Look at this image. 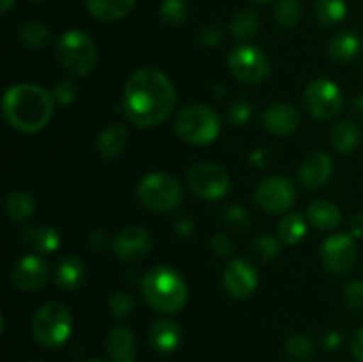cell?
<instances>
[{
	"label": "cell",
	"mask_w": 363,
	"mask_h": 362,
	"mask_svg": "<svg viewBox=\"0 0 363 362\" xmlns=\"http://www.w3.org/2000/svg\"><path fill=\"white\" fill-rule=\"evenodd\" d=\"M55 57L60 66L74 77H85L98 64V48L89 34L67 31L57 39Z\"/></svg>",
	"instance_id": "277c9868"
},
{
	"label": "cell",
	"mask_w": 363,
	"mask_h": 362,
	"mask_svg": "<svg viewBox=\"0 0 363 362\" xmlns=\"http://www.w3.org/2000/svg\"><path fill=\"white\" fill-rule=\"evenodd\" d=\"M279 238L286 245H296L307 234V222L300 213H287L279 224Z\"/></svg>",
	"instance_id": "4dcf8cb0"
},
{
	"label": "cell",
	"mask_w": 363,
	"mask_h": 362,
	"mask_svg": "<svg viewBox=\"0 0 363 362\" xmlns=\"http://www.w3.org/2000/svg\"><path fill=\"white\" fill-rule=\"evenodd\" d=\"M254 2H257V4H266V2H269V0H254Z\"/></svg>",
	"instance_id": "f5cc1de1"
},
{
	"label": "cell",
	"mask_w": 363,
	"mask_h": 362,
	"mask_svg": "<svg viewBox=\"0 0 363 362\" xmlns=\"http://www.w3.org/2000/svg\"><path fill=\"white\" fill-rule=\"evenodd\" d=\"M48 263L43 256H23L11 270V283L21 291H35L48 280Z\"/></svg>",
	"instance_id": "5bb4252c"
},
{
	"label": "cell",
	"mask_w": 363,
	"mask_h": 362,
	"mask_svg": "<svg viewBox=\"0 0 363 362\" xmlns=\"http://www.w3.org/2000/svg\"><path fill=\"white\" fill-rule=\"evenodd\" d=\"M149 341H151L152 348L160 353H174L181 346L183 332H181V327L176 322L162 318L156 319L151 325Z\"/></svg>",
	"instance_id": "ac0fdd59"
},
{
	"label": "cell",
	"mask_w": 363,
	"mask_h": 362,
	"mask_svg": "<svg viewBox=\"0 0 363 362\" xmlns=\"http://www.w3.org/2000/svg\"><path fill=\"white\" fill-rule=\"evenodd\" d=\"M52 92L35 84H16L4 94L2 112L11 128L21 133H38L53 116Z\"/></svg>",
	"instance_id": "7a4b0ae2"
},
{
	"label": "cell",
	"mask_w": 363,
	"mask_h": 362,
	"mask_svg": "<svg viewBox=\"0 0 363 362\" xmlns=\"http://www.w3.org/2000/svg\"><path fill=\"white\" fill-rule=\"evenodd\" d=\"M73 318L66 305L60 302H48L35 311L32 318V334L46 348L62 346L71 336Z\"/></svg>",
	"instance_id": "52a82bcc"
},
{
	"label": "cell",
	"mask_w": 363,
	"mask_h": 362,
	"mask_svg": "<svg viewBox=\"0 0 363 362\" xmlns=\"http://www.w3.org/2000/svg\"><path fill=\"white\" fill-rule=\"evenodd\" d=\"M252 160H254L257 165H264L266 160H268V155H266V151H254V155H252Z\"/></svg>",
	"instance_id": "681fc988"
},
{
	"label": "cell",
	"mask_w": 363,
	"mask_h": 362,
	"mask_svg": "<svg viewBox=\"0 0 363 362\" xmlns=\"http://www.w3.org/2000/svg\"><path fill=\"white\" fill-rule=\"evenodd\" d=\"M307 219L308 222L314 227L321 231H332L342 220V213L337 208V204H333L332 201H326V199H318V201L312 202L307 209Z\"/></svg>",
	"instance_id": "cb8c5ba5"
},
{
	"label": "cell",
	"mask_w": 363,
	"mask_h": 362,
	"mask_svg": "<svg viewBox=\"0 0 363 362\" xmlns=\"http://www.w3.org/2000/svg\"><path fill=\"white\" fill-rule=\"evenodd\" d=\"M303 102L308 112L318 119H330L342 109V91L328 78H315L305 87Z\"/></svg>",
	"instance_id": "30bf717a"
},
{
	"label": "cell",
	"mask_w": 363,
	"mask_h": 362,
	"mask_svg": "<svg viewBox=\"0 0 363 362\" xmlns=\"http://www.w3.org/2000/svg\"><path fill=\"white\" fill-rule=\"evenodd\" d=\"M344 305L351 311H358L363 307V280H353L347 284L342 295Z\"/></svg>",
	"instance_id": "ab89813d"
},
{
	"label": "cell",
	"mask_w": 363,
	"mask_h": 362,
	"mask_svg": "<svg viewBox=\"0 0 363 362\" xmlns=\"http://www.w3.org/2000/svg\"><path fill=\"white\" fill-rule=\"evenodd\" d=\"M262 123L273 135L289 137L300 128V114L289 103H273L262 112Z\"/></svg>",
	"instance_id": "e0dca14e"
},
{
	"label": "cell",
	"mask_w": 363,
	"mask_h": 362,
	"mask_svg": "<svg viewBox=\"0 0 363 362\" xmlns=\"http://www.w3.org/2000/svg\"><path fill=\"white\" fill-rule=\"evenodd\" d=\"M174 130L191 146H206L216 141L220 133V119L209 106L188 105L177 112Z\"/></svg>",
	"instance_id": "5b68a950"
},
{
	"label": "cell",
	"mask_w": 363,
	"mask_h": 362,
	"mask_svg": "<svg viewBox=\"0 0 363 362\" xmlns=\"http://www.w3.org/2000/svg\"><path fill=\"white\" fill-rule=\"evenodd\" d=\"M23 240L41 254H52L60 247L59 231L52 226H28L23 229Z\"/></svg>",
	"instance_id": "d4e9b609"
},
{
	"label": "cell",
	"mask_w": 363,
	"mask_h": 362,
	"mask_svg": "<svg viewBox=\"0 0 363 362\" xmlns=\"http://www.w3.org/2000/svg\"><path fill=\"white\" fill-rule=\"evenodd\" d=\"M135 307H137L135 298L130 293H126V291H117L108 300L110 314L116 316V318H126V316L133 314Z\"/></svg>",
	"instance_id": "d590c367"
},
{
	"label": "cell",
	"mask_w": 363,
	"mask_h": 362,
	"mask_svg": "<svg viewBox=\"0 0 363 362\" xmlns=\"http://www.w3.org/2000/svg\"><path fill=\"white\" fill-rule=\"evenodd\" d=\"M188 187L206 201H218L229 190V174L223 167L211 162H201L190 167L186 174Z\"/></svg>",
	"instance_id": "9c48e42d"
},
{
	"label": "cell",
	"mask_w": 363,
	"mask_h": 362,
	"mask_svg": "<svg viewBox=\"0 0 363 362\" xmlns=\"http://www.w3.org/2000/svg\"><path fill=\"white\" fill-rule=\"evenodd\" d=\"M340 343H342V336H340L339 332L326 334V337H325L326 348H330V350H337V348L340 346Z\"/></svg>",
	"instance_id": "7dc6e473"
},
{
	"label": "cell",
	"mask_w": 363,
	"mask_h": 362,
	"mask_svg": "<svg viewBox=\"0 0 363 362\" xmlns=\"http://www.w3.org/2000/svg\"><path fill=\"white\" fill-rule=\"evenodd\" d=\"M85 277V265L77 256H64L55 266L53 280L62 291H74L80 287Z\"/></svg>",
	"instance_id": "7402d4cb"
},
{
	"label": "cell",
	"mask_w": 363,
	"mask_h": 362,
	"mask_svg": "<svg viewBox=\"0 0 363 362\" xmlns=\"http://www.w3.org/2000/svg\"><path fill=\"white\" fill-rule=\"evenodd\" d=\"M223 220H225L227 226L234 231H248L250 229V215H248L247 209L243 206L230 204L227 206L225 212H223Z\"/></svg>",
	"instance_id": "74e56055"
},
{
	"label": "cell",
	"mask_w": 363,
	"mask_h": 362,
	"mask_svg": "<svg viewBox=\"0 0 363 362\" xmlns=\"http://www.w3.org/2000/svg\"><path fill=\"white\" fill-rule=\"evenodd\" d=\"M254 201L262 212L284 213L293 208L296 201V188L289 177L269 176L257 185L254 192Z\"/></svg>",
	"instance_id": "8fae6325"
},
{
	"label": "cell",
	"mask_w": 363,
	"mask_h": 362,
	"mask_svg": "<svg viewBox=\"0 0 363 362\" xmlns=\"http://www.w3.org/2000/svg\"><path fill=\"white\" fill-rule=\"evenodd\" d=\"M137 197L138 202L149 212L167 213L183 202V188L170 174L152 172L138 183Z\"/></svg>",
	"instance_id": "8992f818"
},
{
	"label": "cell",
	"mask_w": 363,
	"mask_h": 362,
	"mask_svg": "<svg viewBox=\"0 0 363 362\" xmlns=\"http://www.w3.org/2000/svg\"><path fill=\"white\" fill-rule=\"evenodd\" d=\"M286 351L296 361H308L314 355V343L303 334H294L286 341Z\"/></svg>",
	"instance_id": "e575fe53"
},
{
	"label": "cell",
	"mask_w": 363,
	"mask_h": 362,
	"mask_svg": "<svg viewBox=\"0 0 363 362\" xmlns=\"http://www.w3.org/2000/svg\"><path fill=\"white\" fill-rule=\"evenodd\" d=\"M346 0H315L314 16L323 27H335L346 18Z\"/></svg>",
	"instance_id": "f1b7e54d"
},
{
	"label": "cell",
	"mask_w": 363,
	"mask_h": 362,
	"mask_svg": "<svg viewBox=\"0 0 363 362\" xmlns=\"http://www.w3.org/2000/svg\"><path fill=\"white\" fill-rule=\"evenodd\" d=\"M358 259L357 245L351 234H332L323 241L321 261L330 273L344 275L354 268Z\"/></svg>",
	"instance_id": "7c38bea8"
},
{
	"label": "cell",
	"mask_w": 363,
	"mask_h": 362,
	"mask_svg": "<svg viewBox=\"0 0 363 362\" xmlns=\"http://www.w3.org/2000/svg\"><path fill=\"white\" fill-rule=\"evenodd\" d=\"M252 252L261 263H269L280 254V241L272 234H259L250 243Z\"/></svg>",
	"instance_id": "d6a6232c"
},
{
	"label": "cell",
	"mask_w": 363,
	"mask_h": 362,
	"mask_svg": "<svg viewBox=\"0 0 363 362\" xmlns=\"http://www.w3.org/2000/svg\"><path fill=\"white\" fill-rule=\"evenodd\" d=\"M333 162L325 151H312L303 156L298 165L300 183L307 188H321L332 176Z\"/></svg>",
	"instance_id": "2e32d148"
},
{
	"label": "cell",
	"mask_w": 363,
	"mask_h": 362,
	"mask_svg": "<svg viewBox=\"0 0 363 362\" xmlns=\"http://www.w3.org/2000/svg\"><path fill=\"white\" fill-rule=\"evenodd\" d=\"M211 247L220 258H230L234 254V243L225 234H215L211 240Z\"/></svg>",
	"instance_id": "b9f144b4"
},
{
	"label": "cell",
	"mask_w": 363,
	"mask_h": 362,
	"mask_svg": "<svg viewBox=\"0 0 363 362\" xmlns=\"http://www.w3.org/2000/svg\"><path fill=\"white\" fill-rule=\"evenodd\" d=\"M152 240L145 227L128 226L113 240V252L124 263H138L151 252Z\"/></svg>",
	"instance_id": "4fadbf2b"
},
{
	"label": "cell",
	"mask_w": 363,
	"mask_h": 362,
	"mask_svg": "<svg viewBox=\"0 0 363 362\" xmlns=\"http://www.w3.org/2000/svg\"><path fill=\"white\" fill-rule=\"evenodd\" d=\"M351 351H353L354 358L358 362H363V327L357 330L353 337V343H351Z\"/></svg>",
	"instance_id": "f6af8a7d"
},
{
	"label": "cell",
	"mask_w": 363,
	"mask_h": 362,
	"mask_svg": "<svg viewBox=\"0 0 363 362\" xmlns=\"http://www.w3.org/2000/svg\"><path fill=\"white\" fill-rule=\"evenodd\" d=\"M350 234L353 238H363V213H357L350 220Z\"/></svg>",
	"instance_id": "bcb514c9"
},
{
	"label": "cell",
	"mask_w": 363,
	"mask_h": 362,
	"mask_svg": "<svg viewBox=\"0 0 363 362\" xmlns=\"http://www.w3.org/2000/svg\"><path fill=\"white\" fill-rule=\"evenodd\" d=\"M128 144V128L116 123L106 126L96 138V153L105 160H116L124 153Z\"/></svg>",
	"instance_id": "44dd1931"
},
{
	"label": "cell",
	"mask_w": 363,
	"mask_h": 362,
	"mask_svg": "<svg viewBox=\"0 0 363 362\" xmlns=\"http://www.w3.org/2000/svg\"><path fill=\"white\" fill-rule=\"evenodd\" d=\"M32 362H41V361H32Z\"/></svg>",
	"instance_id": "11a10c76"
},
{
	"label": "cell",
	"mask_w": 363,
	"mask_h": 362,
	"mask_svg": "<svg viewBox=\"0 0 363 362\" xmlns=\"http://www.w3.org/2000/svg\"><path fill=\"white\" fill-rule=\"evenodd\" d=\"M18 39L28 50H39L46 46L52 39V32L41 21H27L18 32Z\"/></svg>",
	"instance_id": "f546056e"
},
{
	"label": "cell",
	"mask_w": 363,
	"mask_h": 362,
	"mask_svg": "<svg viewBox=\"0 0 363 362\" xmlns=\"http://www.w3.org/2000/svg\"><path fill=\"white\" fill-rule=\"evenodd\" d=\"M176 106L172 82L156 67H142L128 80L123 94L124 116L140 128L163 123Z\"/></svg>",
	"instance_id": "6da1fadb"
},
{
	"label": "cell",
	"mask_w": 363,
	"mask_h": 362,
	"mask_svg": "<svg viewBox=\"0 0 363 362\" xmlns=\"http://www.w3.org/2000/svg\"><path fill=\"white\" fill-rule=\"evenodd\" d=\"M131 362H135V361H131Z\"/></svg>",
	"instance_id": "9f6ffc18"
},
{
	"label": "cell",
	"mask_w": 363,
	"mask_h": 362,
	"mask_svg": "<svg viewBox=\"0 0 363 362\" xmlns=\"http://www.w3.org/2000/svg\"><path fill=\"white\" fill-rule=\"evenodd\" d=\"M351 112L363 117V94L357 96V98L353 99V103H351Z\"/></svg>",
	"instance_id": "c3c4849f"
},
{
	"label": "cell",
	"mask_w": 363,
	"mask_h": 362,
	"mask_svg": "<svg viewBox=\"0 0 363 362\" xmlns=\"http://www.w3.org/2000/svg\"><path fill=\"white\" fill-rule=\"evenodd\" d=\"M52 96L57 103H60V105H69V103H73L74 99H77L78 85L74 84L73 80L64 78V80L57 82V84L53 85Z\"/></svg>",
	"instance_id": "f35d334b"
},
{
	"label": "cell",
	"mask_w": 363,
	"mask_h": 362,
	"mask_svg": "<svg viewBox=\"0 0 363 362\" xmlns=\"http://www.w3.org/2000/svg\"><path fill=\"white\" fill-rule=\"evenodd\" d=\"M35 201L32 194L25 190L11 192L4 202V213L11 222H23L34 213Z\"/></svg>",
	"instance_id": "4316f807"
},
{
	"label": "cell",
	"mask_w": 363,
	"mask_h": 362,
	"mask_svg": "<svg viewBox=\"0 0 363 362\" xmlns=\"http://www.w3.org/2000/svg\"><path fill=\"white\" fill-rule=\"evenodd\" d=\"M229 70L243 84H261L272 73V64L261 48L240 45L229 55Z\"/></svg>",
	"instance_id": "ba28073f"
},
{
	"label": "cell",
	"mask_w": 363,
	"mask_h": 362,
	"mask_svg": "<svg viewBox=\"0 0 363 362\" xmlns=\"http://www.w3.org/2000/svg\"><path fill=\"white\" fill-rule=\"evenodd\" d=\"M174 231L179 236H190L194 233V220L188 213H181L176 220H174Z\"/></svg>",
	"instance_id": "7bdbcfd3"
},
{
	"label": "cell",
	"mask_w": 363,
	"mask_h": 362,
	"mask_svg": "<svg viewBox=\"0 0 363 362\" xmlns=\"http://www.w3.org/2000/svg\"><path fill=\"white\" fill-rule=\"evenodd\" d=\"M28 2H32V4H41V2H45V0H28Z\"/></svg>",
	"instance_id": "816d5d0a"
},
{
	"label": "cell",
	"mask_w": 363,
	"mask_h": 362,
	"mask_svg": "<svg viewBox=\"0 0 363 362\" xmlns=\"http://www.w3.org/2000/svg\"><path fill=\"white\" fill-rule=\"evenodd\" d=\"M85 362H103V361H99V358H91V361H85Z\"/></svg>",
	"instance_id": "db71d44e"
},
{
	"label": "cell",
	"mask_w": 363,
	"mask_h": 362,
	"mask_svg": "<svg viewBox=\"0 0 363 362\" xmlns=\"http://www.w3.org/2000/svg\"><path fill=\"white\" fill-rule=\"evenodd\" d=\"M16 0H0V13H7Z\"/></svg>",
	"instance_id": "f907efd6"
},
{
	"label": "cell",
	"mask_w": 363,
	"mask_h": 362,
	"mask_svg": "<svg viewBox=\"0 0 363 362\" xmlns=\"http://www.w3.org/2000/svg\"><path fill=\"white\" fill-rule=\"evenodd\" d=\"M105 350L113 362L135 361V353H137L135 334L126 327H117V329L110 330L105 339Z\"/></svg>",
	"instance_id": "ffe728a7"
},
{
	"label": "cell",
	"mask_w": 363,
	"mask_h": 362,
	"mask_svg": "<svg viewBox=\"0 0 363 362\" xmlns=\"http://www.w3.org/2000/svg\"><path fill=\"white\" fill-rule=\"evenodd\" d=\"M160 18L163 23L177 27L188 18V7L184 0H163L160 7Z\"/></svg>",
	"instance_id": "836d02e7"
},
{
	"label": "cell",
	"mask_w": 363,
	"mask_h": 362,
	"mask_svg": "<svg viewBox=\"0 0 363 362\" xmlns=\"http://www.w3.org/2000/svg\"><path fill=\"white\" fill-rule=\"evenodd\" d=\"M87 243L92 251H103L106 247V243H108V234L99 229L92 231L87 238Z\"/></svg>",
	"instance_id": "ee69618b"
},
{
	"label": "cell",
	"mask_w": 363,
	"mask_h": 362,
	"mask_svg": "<svg viewBox=\"0 0 363 362\" xmlns=\"http://www.w3.org/2000/svg\"><path fill=\"white\" fill-rule=\"evenodd\" d=\"M89 13L99 21H117L131 13L135 0H85Z\"/></svg>",
	"instance_id": "603a6c76"
},
{
	"label": "cell",
	"mask_w": 363,
	"mask_h": 362,
	"mask_svg": "<svg viewBox=\"0 0 363 362\" xmlns=\"http://www.w3.org/2000/svg\"><path fill=\"white\" fill-rule=\"evenodd\" d=\"M223 286L230 297L243 300L257 290V272L245 259H233L223 272Z\"/></svg>",
	"instance_id": "9a60e30c"
},
{
	"label": "cell",
	"mask_w": 363,
	"mask_h": 362,
	"mask_svg": "<svg viewBox=\"0 0 363 362\" xmlns=\"http://www.w3.org/2000/svg\"><path fill=\"white\" fill-rule=\"evenodd\" d=\"M142 295L149 307L163 314H170L186 305L188 286L176 270L158 265L149 270L142 279Z\"/></svg>",
	"instance_id": "3957f363"
},
{
	"label": "cell",
	"mask_w": 363,
	"mask_h": 362,
	"mask_svg": "<svg viewBox=\"0 0 363 362\" xmlns=\"http://www.w3.org/2000/svg\"><path fill=\"white\" fill-rule=\"evenodd\" d=\"M303 18V9L298 0H280L275 7V21L282 28H293Z\"/></svg>",
	"instance_id": "1f68e13d"
},
{
	"label": "cell",
	"mask_w": 363,
	"mask_h": 362,
	"mask_svg": "<svg viewBox=\"0 0 363 362\" xmlns=\"http://www.w3.org/2000/svg\"><path fill=\"white\" fill-rule=\"evenodd\" d=\"M261 27V20H259V14L252 9H241L230 18L229 31L238 41H248V39L254 38L259 32Z\"/></svg>",
	"instance_id": "83f0119b"
},
{
	"label": "cell",
	"mask_w": 363,
	"mask_h": 362,
	"mask_svg": "<svg viewBox=\"0 0 363 362\" xmlns=\"http://www.w3.org/2000/svg\"><path fill=\"white\" fill-rule=\"evenodd\" d=\"M363 48V38L354 31H342L332 35V39L326 45L330 59L339 64L351 62L360 55Z\"/></svg>",
	"instance_id": "d6986e66"
},
{
	"label": "cell",
	"mask_w": 363,
	"mask_h": 362,
	"mask_svg": "<svg viewBox=\"0 0 363 362\" xmlns=\"http://www.w3.org/2000/svg\"><path fill=\"white\" fill-rule=\"evenodd\" d=\"M330 141L332 146L342 155L354 151L358 148L362 141V131L358 128V124H354L353 121L344 119L340 123H337L335 126L330 131Z\"/></svg>",
	"instance_id": "484cf974"
},
{
	"label": "cell",
	"mask_w": 363,
	"mask_h": 362,
	"mask_svg": "<svg viewBox=\"0 0 363 362\" xmlns=\"http://www.w3.org/2000/svg\"><path fill=\"white\" fill-rule=\"evenodd\" d=\"M199 38H201V43L204 46H216L222 43L223 39V31L218 27V25H204V27L201 28V34H199Z\"/></svg>",
	"instance_id": "60d3db41"
},
{
	"label": "cell",
	"mask_w": 363,
	"mask_h": 362,
	"mask_svg": "<svg viewBox=\"0 0 363 362\" xmlns=\"http://www.w3.org/2000/svg\"><path fill=\"white\" fill-rule=\"evenodd\" d=\"M252 116V106L247 99H234L227 105L225 109V119L233 126H243L248 123Z\"/></svg>",
	"instance_id": "8d00e7d4"
}]
</instances>
